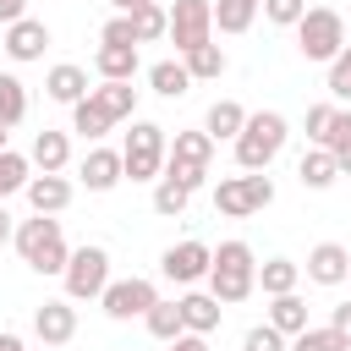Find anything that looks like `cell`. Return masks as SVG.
Listing matches in <instances>:
<instances>
[{
	"label": "cell",
	"mask_w": 351,
	"mask_h": 351,
	"mask_svg": "<svg viewBox=\"0 0 351 351\" xmlns=\"http://www.w3.org/2000/svg\"><path fill=\"white\" fill-rule=\"evenodd\" d=\"M165 351H208V335H176L165 340Z\"/></svg>",
	"instance_id": "cell-43"
},
{
	"label": "cell",
	"mask_w": 351,
	"mask_h": 351,
	"mask_svg": "<svg viewBox=\"0 0 351 351\" xmlns=\"http://www.w3.org/2000/svg\"><path fill=\"white\" fill-rule=\"evenodd\" d=\"M269 324L291 340V335H302L307 329V302L296 296V291H285V296H269Z\"/></svg>",
	"instance_id": "cell-24"
},
{
	"label": "cell",
	"mask_w": 351,
	"mask_h": 351,
	"mask_svg": "<svg viewBox=\"0 0 351 351\" xmlns=\"http://www.w3.org/2000/svg\"><path fill=\"white\" fill-rule=\"evenodd\" d=\"M77 181H82L88 192H115V186L126 181V170H121V148H88L82 165H77Z\"/></svg>",
	"instance_id": "cell-14"
},
{
	"label": "cell",
	"mask_w": 351,
	"mask_h": 351,
	"mask_svg": "<svg viewBox=\"0 0 351 351\" xmlns=\"http://www.w3.org/2000/svg\"><path fill=\"white\" fill-rule=\"evenodd\" d=\"M296 280H302V263H291V258L258 263V291L263 296H285V291H296Z\"/></svg>",
	"instance_id": "cell-27"
},
{
	"label": "cell",
	"mask_w": 351,
	"mask_h": 351,
	"mask_svg": "<svg viewBox=\"0 0 351 351\" xmlns=\"http://www.w3.org/2000/svg\"><path fill=\"white\" fill-rule=\"evenodd\" d=\"M181 60H186L192 82H219V77H225V49H219L214 38H208V44H197V49H186Z\"/></svg>",
	"instance_id": "cell-28"
},
{
	"label": "cell",
	"mask_w": 351,
	"mask_h": 351,
	"mask_svg": "<svg viewBox=\"0 0 351 351\" xmlns=\"http://www.w3.org/2000/svg\"><path fill=\"white\" fill-rule=\"evenodd\" d=\"M329 99H340V104H351V44L329 60Z\"/></svg>",
	"instance_id": "cell-37"
},
{
	"label": "cell",
	"mask_w": 351,
	"mask_h": 351,
	"mask_svg": "<svg viewBox=\"0 0 351 351\" xmlns=\"http://www.w3.org/2000/svg\"><path fill=\"white\" fill-rule=\"evenodd\" d=\"M88 93L115 115V126L132 121V110H137V88H132V82H99V88H88Z\"/></svg>",
	"instance_id": "cell-30"
},
{
	"label": "cell",
	"mask_w": 351,
	"mask_h": 351,
	"mask_svg": "<svg viewBox=\"0 0 351 351\" xmlns=\"http://www.w3.org/2000/svg\"><path fill=\"white\" fill-rule=\"evenodd\" d=\"M71 132H82L88 143H99L104 132H115V115H110V110H104L93 93H82V99L71 104Z\"/></svg>",
	"instance_id": "cell-21"
},
{
	"label": "cell",
	"mask_w": 351,
	"mask_h": 351,
	"mask_svg": "<svg viewBox=\"0 0 351 351\" xmlns=\"http://www.w3.org/2000/svg\"><path fill=\"white\" fill-rule=\"evenodd\" d=\"M11 230H16V225H11V214H5V203H0V247L11 241Z\"/></svg>",
	"instance_id": "cell-46"
},
{
	"label": "cell",
	"mask_w": 351,
	"mask_h": 351,
	"mask_svg": "<svg viewBox=\"0 0 351 351\" xmlns=\"http://www.w3.org/2000/svg\"><path fill=\"white\" fill-rule=\"evenodd\" d=\"M22 115H27V88H22V77H16V71H0V121L16 126Z\"/></svg>",
	"instance_id": "cell-35"
},
{
	"label": "cell",
	"mask_w": 351,
	"mask_h": 351,
	"mask_svg": "<svg viewBox=\"0 0 351 351\" xmlns=\"http://www.w3.org/2000/svg\"><path fill=\"white\" fill-rule=\"evenodd\" d=\"M126 16H132L137 44H154V38H165V33H170V11H165L159 0H143V5H132Z\"/></svg>",
	"instance_id": "cell-26"
},
{
	"label": "cell",
	"mask_w": 351,
	"mask_h": 351,
	"mask_svg": "<svg viewBox=\"0 0 351 351\" xmlns=\"http://www.w3.org/2000/svg\"><path fill=\"white\" fill-rule=\"evenodd\" d=\"M154 302H159V285H154V280H143V274H132V280H110V285L99 291V307H104L115 324L143 318Z\"/></svg>",
	"instance_id": "cell-10"
},
{
	"label": "cell",
	"mask_w": 351,
	"mask_h": 351,
	"mask_svg": "<svg viewBox=\"0 0 351 351\" xmlns=\"http://www.w3.org/2000/svg\"><path fill=\"white\" fill-rule=\"evenodd\" d=\"M208 263H214V247H203V241H176V247H165V258H159L165 280H176V285H197V280L208 274Z\"/></svg>",
	"instance_id": "cell-12"
},
{
	"label": "cell",
	"mask_w": 351,
	"mask_h": 351,
	"mask_svg": "<svg viewBox=\"0 0 351 351\" xmlns=\"http://www.w3.org/2000/svg\"><path fill=\"white\" fill-rule=\"evenodd\" d=\"M93 71H99L104 82H132V77H137V44H99Z\"/></svg>",
	"instance_id": "cell-18"
},
{
	"label": "cell",
	"mask_w": 351,
	"mask_h": 351,
	"mask_svg": "<svg viewBox=\"0 0 351 351\" xmlns=\"http://www.w3.org/2000/svg\"><path fill=\"white\" fill-rule=\"evenodd\" d=\"M258 11H263L274 27H296L302 11H307V0H258Z\"/></svg>",
	"instance_id": "cell-38"
},
{
	"label": "cell",
	"mask_w": 351,
	"mask_h": 351,
	"mask_svg": "<svg viewBox=\"0 0 351 351\" xmlns=\"http://www.w3.org/2000/svg\"><path fill=\"white\" fill-rule=\"evenodd\" d=\"M148 82H154L159 99H181V93L192 88V71H186V60L176 55V60H154V66H148Z\"/></svg>",
	"instance_id": "cell-23"
},
{
	"label": "cell",
	"mask_w": 351,
	"mask_h": 351,
	"mask_svg": "<svg viewBox=\"0 0 351 351\" xmlns=\"http://www.w3.org/2000/svg\"><path fill=\"white\" fill-rule=\"evenodd\" d=\"M285 351H351V346H346L329 324H324V329H318V324H307L302 335H291V340H285Z\"/></svg>",
	"instance_id": "cell-36"
},
{
	"label": "cell",
	"mask_w": 351,
	"mask_h": 351,
	"mask_svg": "<svg viewBox=\"0 0 351 351\" xmlns=\"http://www.w3.org/2000/svg\"><path fill=\"white\" fill-rule=\"evenodd\" d=\"M241 121H247V110H241L236 99H214V104H208V115H203V132L219 143V137H236V132H241Z\"/></svg>",
	"instance_id": "cell-29"
},
{
	"label": "cell",
	"mask_w": 351,
	"mask_h": 351,
	"mask_svg": "<svg viewBox=\"0 0 351 351\" xmlns=\"http://www.w3.org/2000/svg\"><path fill=\"white\" fill-rule=\"evenodd\" d=\"M296 176H302V186H307V192H324V186H335V176H340V165H335V154H329V148H318V143H313V148L302 154V165H296Z\"/></svg>",
	"instance_id": "cell-22"
},
{
	"label": "cell",
	"mask_w": 351,
	"mask_h": 351,
	"mask_svg": "<svg viewBox=\"0 0 351 351\" xmlns=\"http://www.w3.org/2000/svg\"><path fill=\"white\" fill-rule=\"evenodd\" d=\"M329 115H335V104H307V143H324V126H329Z\"/></svg>",
	"instance_id": "cell-41"
},
{
	"label": "cell",
	"mask_w": 351,
	"mask_h": 351,
	"mask_svg": "<svg viewBox=\"0 0 351 351\" xmlns=\"http://www.w3.org/2000/svg\"><path fill=\"white\" fill-rule=\"evenodd\" d=\"M16 16H27V0H0V22H16Z\"/></svg>",
	"instance_id": "cell-44"
},
{
	"label": "cell",
	"mask_w": 351,
	"mask_h": 351,
	"mask_svg": "<svg viewBox=\"0 0 351 351\" xmlns=\"http://www.w3.org/2000/svg\"><path fill=\"white\" fill-rule=\"evenodd\" d=\"M203 280H208V296H219V307L247 302L258 291V258H252V247L247 241H219V252H214V263H208Z\"/></svg>",
	"instance_id": "cell-1"
},
{
	"label": "cell",
	"mask_w": 351,
	"mask_h": 351,
	"mask_svg": "<svg viewBox=\"0 0 351 351\" xmlns=\"http://www.w3.org/2000/svg\"><path fill=\"white\" fill-rule=\"evenodd\" d=\"M241 351H285V335H280L274 324H252V329L241 335Z\"/></svg>",
	"instance_id": "cell-39"
},
{
	"label": "cell",
	"mask_w": 351,
	"mask_h": 351,
	"mask_svg": "<svg viewBox=\"0 0 351 351\" xmlns=\"http://www.w3.org/2000/svg\"><path fill=\"white\" fill-rule=\"evenodd\" d=\"M11 241H16V252H22V263H27L33 274H60L66 258H71V247H66L55 214H33V219H22V225L11 230Z\"/></svg>",
	"instance_id": "cell-3"
},
{
	"label": "cell",
	"mask_w": 351,
	"mask_h": 351,
	"mask_svg": "<svg viewBox=\"0 0 351 351\" xmlns=\"http://www.w3.org/2000/svg\"><path fill=\"white\" fill-rule=\"evenodd\" d=\"M208 165H214V137L208 132H176L165 143V170L159 176H176L186 192H197L208 181Z\"/></svg>",
	"instance_id": "cell-4"
},
{
	"label": "cell",
	"mask_w": 351,
	"mask_h": 351,
	"mask_svg": "<svg viewBox=\"0 0 351 351\" xmlns=\"http://www.w3.org/2000/svg\"><path fill=\"white\" fill-rule=\"evenodd\" d=\"M0 49H5L16 66H27V60H44V49H49V27H44L38 16H16V22H5V33H0Z\"/></svg>",
	"instance_id": "cell-11"
},
{
	"label": "cell",
	"mask_w": 351,
	"mask_h": 351,
	"mask_svg": "<svg viewBox=\"0 0 351 351\" xmlns=\"http://www.w3.org/2000/svg\"><path fill=\"white\" fill-rule=\"evenodd\" d=\"M258 22V0H214V27L219 33H247Z\"/></svg>",
	"instance_id": "cell-31"
},
{
	"label": "cell",
	"mask_w": 351,
	"mask_h": 351,
	"mask_svg": "<svg viewBox=\"0 0 351 351\" xmlns=\"http://www.w3.org/2000/svg\"><path fill=\"white\" fill-rule=\"evenodd\" d=\"M27 159H33V170H66L71 165V137L44 126V132H33V154Z\"/></svg>",
	"instance_id": "cell-19"
},
{
	"label": "cell",
	"mask_w": 351,
	"mask_h": 351,
	"mask_svg": "<svg viewBox=\"0 0 351 351\" xmlns=\"http://www.w3.org/2000/svg\"><path fill=\"white\" fill-rule=\"evenodd\" d=\"M329 329L351 346V302H335V307H329Z\"/></svg>",
	"instance_id": "cell-42"
},
{
	"label": "cell",
	"mask_w": 351,
	"mask_h": 351,
	"mask_svg": "<svg viewBox=\"0 0 351 351\" xmlns=\"http://www.w3.org/2000/svg\"><path fill=\"white\" fill-rule=\"evenodd\" d=\"M176 307H181L186 335H214V329H219V313H225V307H219V296H208V291H186Z\"/></svg>",
	"instance_id": "cell-17"
},
{
	"label": "cell",
	"mask_w": 351,
	"mask_h": 351,
	"mask_svg": "<svg viewBox=\"0 0 351 351\" xmlns=\"http://www.w3.org/2000/svg\"><path fill=\"white\" fill-rule=\"evenodd\" d=\"M5 132H11V126H5V121H0V148H5Z\"/></svg>",
	"instance_id": "cell-48"
},
{
	"label": "cell",
	"mask_w": 351,
	"mask_h": 351,
	"mask_svg": "<svg viewBox=\"0 0 351 351\" xmlns=\"http://www.w3.org/2000/svg\"><path fill=\"white\" fill-rule=\"evenodd\" d=\"M269 203H274V181H269V170L225 176V181L214 186V208H219L225 219H247V214H263Z\"/></svg>",
	"instance_id": "cell-7"
},
{
	"label": "cell",
	"mask_w": 351,
	"mask_h": 351,
	"mask_svg": "<svg viewBox=\"0 0 351 351\" xmlns=\"http://www.w3.org/2000/svg\"><path fill=\"white\" fill-rule=\"evenodd\" d=\"M285 137H291V126H285L280 110H252V115L241 121V132L230 137V143H236V165H241V170H269V165L280 159Z\"/></svg>",
	"instance_id": "cell-2"
},
{
	"label": "cell",
	"mask_w": 351,
	"mask_h": 351,
	"mask_svg": "<svg viewBox=\"0 0 351 351\" xmlns=\"http://www.w3.org/2000/svg\"><path fill=\"white\" fill-rule=\"evenodd\" d=\"M27 176H33V159H27V154H16V148H0V203H5L11 192H22V186H27Z\"/></svg>",
	"instance_id": "cell-34"
},
{
	"label": "cell",
	"mask_w": 351,
	"mask_h": 351,
	"mask_svg": "<svg viewBox=\"0 0 351 351\" xmlns=\"http://www.w3.org/2000/svg\"><path fill=\"white\" fill-rule=\"evenodd\" d=\"M99 44H137L132 16H126V11H121V16H110V22H104V33H99Z\"/></svg>",
	"instance_id": "cell-40"
},
{
	"label": "cell",
	"mask_w": 351,
	"mask_h": 351,
	"mask_svg": "<svg viewBox=\"0 0 351 351\" xmlns=\"http://www.w3.org/2000/svg\"><path fill=\"white\" fill-rule=\"evenodd\" d=\"M318 148H329V154H335L340 176H351V110H340V104H335V115H329V126H324V143H318Z\"/></svg>",
	"instance_id": "cell-25"
},
{
	"label": "cell",
	"mask_w": 351,
	"mask_h": 351,
	"mask_svg": "<svg viewBox=\"0 0 351 351\" xmlns=\"http://www.w3.org/2000/svg\"><path fill=\"white\" fill-rule=\"evenodd\" d=\"M121 170L132 181H159V170H165V126L159 121H137L132 115V132L121 143Z\"/></svg>",
	"instance_id": "cell-6"
},
{
	"label": "cell",
	"mask_w": 351,
	"mask_h": 351,
	"mask_svg": "<svg viewBox=\"0 0 351 351\" xmlns=\"http://www.w3.org/2000/svg\"><path fill=\"white\" fill-rule=\"evenodd\" d=\"M60 280H66V296H71V302H93V296L110 285V252H104L99 241L71 247V258H66Z\"/></svg>",
	"instance_id": "cell-8"
},
{
	"label": "cell",
	"mask_w": 351,
	"mask_h": 351,
	"mask_svg": "<svg viewBox=\"0 0 351 351\" xmlns=\"http://www.w3.org/2000/svg\"><path fill=\"white\" fill-rule=\"evenodd\" d=\"M0 351H22V335L16 329H0Z\"/></svg>",
	"instance_id": "cell-45"
},
{
	"label": "cell",
	"mask_w": 351,
	"mask_h": 351,
	"mask_svg": "<svg viewBox=\"0 0 351 351\" xmlns=\"http://www.w3.org/2000/svg\"><path fill=\"white\" fill-rule=\"evenodd\" d=\"M307 280H313V285H346V280H351V252H346L340 241H318V247L307 252Z\"/></svg>",
	"instance_id": "cell-15"
},
{
	"label": "cell",
	"mask_w": 351,
	"mask_h": 351,
	"mask_svg": "<svg viewBox=\"0 0 351 351\" xmlns=\"http://www.w3.org/2000/svg\"><path fill=\"white\" fill-rule=\"evenodd\" d=\"M186 203H192V192H186L176 176H159V181H154V214H159V219L186 214Z\"/></svg>",
	"instance_id": "cell-32"
},
{
	"label": "cell",
	"mask_w": 351,
	"mask_h": 351,
	"mask_svg": "<svg viewBox=\"0 0 351 351\" xmlns=\"http://www.w3.org/2000/svg\"><path fill=\"white\" fill-rule=\"evenodd\" d=\"M27 203H33V214H60L66 203H71V181L60 176V170H38V176H27Z\"/></svg>",
	"instance_id": "cell-16"
},
{
	"label": "cell",
	"mask_w": 351,
	"mask_h": 351,
	"mask_svg": "<svg viewBox=\"0 0 351 351\" xmlns=\"http://www.w3.org/2000/svg\"><path fill=\"white\" fill-rule=\"evenodd\" d=\"M296 49H302V60H324V66H329V60L346 49V22H340V11L307 5L302 22H296Z\"/></svg>",
	"instance_id": "cell-5"
},
{
	"label": "cell",
	"mask_w": 351,
	"mask_h": 351,
	"mask_svg": "<svg viewBox=\"0 0 351 351\" xmlns=\"http://www.w3.org/2000/svg\"><path fill=\"white\" fill-rule=\"evenodd\" d=\"M143 324H148V335H154V340H176V335H186L181 307H176V302H165V296H159V302L143 313Z\"/></svg>",
	"instance_id": "cell-33"
},
{
	"label": "cell",
	"mask_w": 351,
	"mask_h": 351,
	"mask_svg": "<svg viewBox=\"0 0 351 351\" xmlns=\"http://www.w3.org/2000/svg\"><path fill=\"white\" fill-rule=\"evenodd\" d=\"M33 335H38L44 346H66V340L77 335V307H71V296L38 302V307H33Z\"/></svg>",
	"instance_id": "cell-13"
},
{
	"label": "cell",
	"mask_w": 351,
	"mask_h": 351,
	"mask_svg": "<svg viewBox=\"0 0 351 351\" xmlns=\"http://www.w3.org/2000/svg\"><path fill=\"white\" fill-rule=\"evenodd\" d=\"M44 93H49L55 104H77V99L88 93V71H82V66H71V60H60V66H49Z\"/></svg>",
	"instance_id": "cell-20"
},
{
	"label": "cell",
	"mask_w": 351,
	"mask_h": 351,
	"mask_svg": "<svg viewBox=\"0 0 351 351\" xmlns=\"http://www.w3.org/2000/svg\"><path fill=\"white\" fill-rule=\"evenodd\" d=\"M110 5H115V11H132V5H143V0H110Z\"/></svg>",
	"instance_id": "cell-47"
},
{
	"label": "cell",
	"mask_w": 351,
	"mask_h": 351,
	"mask_svg": "<svg viewBox=\"0 0 351 351\" xmlns=\"http://www.w3.org/2000/svg\"><path fill=\"white\" fill-rule=\"evenodd\" d=\"M165 38L176 44V55L208 44V38H214V0H176V5H170V33H165Z\"/></svg>",
	"instance_id": "cell-9"
}]
</instances>
